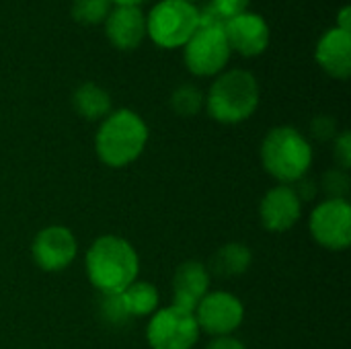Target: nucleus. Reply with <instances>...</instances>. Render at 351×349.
<instances>
[{
    "label": "nucleus",
    "mask_w": 351,
    "mask_h": 349,
    "mask_svg": "<svg viewBox=\"0 0 351 349\" xmlns=\"http://www.w3.org/2000/svg\"><path fill=\"white\" fill-rule=\"evenodd\" d=\"M86 276L101 294H121L138 280L140 257L121 237H99L86 253Z\"/></svg>",
    "instance_id": "1"
},
{
    "label": "nucleus",
    "mask_w": 351,
    "mask_h": 349,
    "mask_svg": "<svg viewBox=\"0 0 351 349\" xmlns=\"http://www.w3.org/2000/svg\"><path fill=\"white\" fill-rule=\"evenodd\" d=\"M148 136V125L136 111L117 109L101 121L95 136V150L105 167L123 169L142 156Z\"/></svg>",
    "instance_id": "2"
},
{
    "label": "nucleus",
    "mask_w": 351,
    "mask_h": 349,
    "mask_svg": "<svg viewBox=\"0 0 351 349\" xmlns=\"http://www.w3.org/2000/svg\"><path fill=\"white\" fill-rule=\"evenodd\" d=\"M259 107V82L253 72L245 68L226 70L216 76L208 95L206 109L208 115L226 125L243 123Z\"/></svg>",
    "instance_id": "3"
},
{
    "label": "nucleus",
    "mask_w": 351,
    "mask_h": 349,
    "mask_svg": "<svg viewBox=\"0 0 351 349\" xmlns=\"http://www.w3.org/2000/svg\"><path fill=\"white\" fill-rule=\"evenodd\" d=\"M261 165L282 185L296 183L313 167V146L296 128L278 125L261 142Z\"/></svg>",
    "instance_id": "4"
},
{
    "label": "nucleus",
    "mask_w": 351,
    "mask_h": 349,
    "mask_svg": "<svg viewBox=\"0 0 351 349\" xmlns=\"http://www.w3.org/2000/svg\"><path fill=\"white\" fill-rule=\"evenodd\" d=\"M199 27V6L183 0H160L146 14V37L162 49L183 47Z\"/></svg>",
    "instance_id": "5"
},
{
    "label": "nucleus",
    "mask_w": 351,
    "mask_h": 349,
    "mask_svg": "<svg viewBox=\"0 0 351 349\" xmlns=\"http://www.w3.org/2000/svg\"><path fill=\"white\" fill-rule=\"evenodd\" d=\"M232 51L224 35V25H199L183 45V62L195 76H218L228 66Z\"/></svg>",
    "instance_id": "6"
},
{
    "label": "nucleus",
    "mask_w": 351,
    "mask_h": 349,
    "mask_svg": "<svg viewBox=\"0 0 351 349\" xmlns=\"http://www.w3.org/2000/svg\"><path fill=\"white\" fill-rule=\"evenodd\" d=\"M199 325L195 315L177 306L158 309L146 327L150 349H193L199 341Z\"/></svg>",
    "instance_id": "7"
},
{
    "label": "nucleus",
    "mask_w": 351,
    "mask_h": 349,
    "mask_svg": "<svg viewBox=\"0 0 351 349\" xmlns=\"http://www.w3.org/2000/svg\"><path fill=\"white\" fill-rule=\"evenodd\" d=\"M311 237L329 251H346L351 245V206L348 200L321 202L308 220Z\"/></svg>",
    "instance_id": "8"
},
{
    "label": "nucleus",
    "mask_w": 351,
    "mask_h": 349,
    "mask_svg": "<svg viewBox=\"0 0 351 349\" xmlns=\"http://www.w3.org/2000/svg\"><path fill=\"white\" fill-rule=\"evenodd\" d=\"M199 331L212 337L232 335L245 321V306L239 296L226 290L208 292L195 309Z\"/></svg>",
    "instance_id": "9"
},
{
    "label": "nucleus",
    "mask_w": 351,
    "mask_h": 349,
    "mask_svg": "<svg viewBox=\"0 0 351 349\" xmlns=\"http://www.w3.org/2000/svg\"><path fill=\"white\" fill-rule=\"evenodd\" d=\"M78 253V241L74 232L66 226L53 224L39 230L31 243V257L35 265L43 272L66 269Z\"/></svg>",
    "instance_id": "10"
},
{
    "label": "nucleus",
    "mask_w": 351,
    "mask_h": 349,
    "mask_svg": "<svg viewBox=\"0 0 351 349\" xmlns=\"http://www.w3.org/2000/svg\"><path fill=\"white\" fill-rule=\"evenodd\" d=\"M224 35L230 51H237L245 58H257L269 47L271 31L261 14L247 10L224 23Z\"/></svg>",
    "instance_id": "11"
},
{
    "label": "nucleus",
    "mask_w": 351,
    "mask_h": 349,
    "mask_svg": "<svg viewBox=\"0 0 351 349\" xmlns=\"http://www.w3.org/2000/svg\"><path fill=\"white\" fill-rule=\"evenodd\" d=\"M302 216V202L292 185L271 187L259 204V220L269 232H286Z\"/></svg>",
    "instance_id": "12"
},
{
    "label": "nucleus",
    "mask_w": 351,
    "mask_h": 349,
    "mask_svg": "<svg viewBox=\"0 0 351 349\" xmlns=\"http://www.w3.org/2000/svg\"><path fill=\"white\" fill-rule=\"evenodd\" d=\"M105 35L115 49L132 51L146 39V14L140 6H113L105 19Z\"/></svg>",
    "instance_id": "13"
},
{
    "label": "nucleus",
    "mask_w": 351,
    "mask_h": 349,
    "mask_svg": "<svg viewBox=\"0 0 351 349\" xmlns=\"http://www.w3.org/2000/svg\"><path fill=\"white\" fill-rule=\"evenodd\" d=\"M317 64L337 80H348L351 74V33L331 27L321 35L315 47Z\"/></svg>",
    "instance_id": "14"
},
{
    "label": "nucleus",
    "mask_w": 351,
    "mask_h": 349,
    "mask_svg": "<svg viewBox=\"0 0 351 349\" xmlns=\"http://www.w3.org/2000/svg\"><path fill=\"white\" fill-rule=\"evenodd\" d=\"M210 292V272L199 261H185L173 276V306L195 313L202 298Z\"/></svg>",
    "instance_id": "15"
},
{
    "label": "nucleus",
    "mask_w": 351,
    "mask_h": 349,
    "mask_svg": "<svg viewBox=\"0 0 351 349\" xmlns=\"http://www.w3.org/2000/svg\"><path fill=\"white\" fill-rule=\"evenodd\" d=\"M72 107L86 121H103L111 113V97L95 82H82L72 93Z\"/></svg>",
    "instance_id": "16"
},
{
    "label": "nucleus",
    "mask_w": 351,
    "mask_h": 349,
    "mask_svg": "<svg viewBox=\"0 0 351 349\" xmlns=\"http://www.w3.org/2000/svg\"><path fill=\"white\" fill-rule=\"evenodd\" d=\"M253 253L245 243H226L212 257V272L222 278H234L249 269Z\"/></svg>",
    "instance_id": "17"
},
{
    "label": "nucleus",
    "mask_w": 351,
    "mask_h": 349,
    "mask_svg": "<svg viewBox=\"0 0 351 349\" xmlns=\"http://www.w3.org/2000/svg\"><path fill=\"white\" fill-rule=\"evenodd\" d=\"M121 298H123L125 309L132 319L134 317H152L158 311V302H160V294H158L156 286H152L150 282H140V280L130 284L121 292Z\"/></svg>",
    "instance_id": "18"
},
{
    "label": "nucleus",
    "mask_w": 351,
    "mask_h": 349,
    "mask_svg": "<svg viewBox=\"0 0 351 349\" xmlns=\"http://www.w3.org/2000/svg\"><path fill=\"white\" fill-rule=\"evenodd\" d=\"M251 0H210L199 8V25H224L230 19L247 12Z\"/></svg>",
    "instance_id": "19"
},
{
    "label": "nucleus",
    "mask_w": 351,
    "mask_h": 349,
    "mask_svg": "<svg viewBox=\"0 0 351 349\" xmlns=\"http://www.w3.org/2000/svg\"><path fill=\"white\" fill-rule=\"evenodd\" d=\"M171 107L181 117H193L206 107V95L195 84H181L171 95Z\"/></svg>",
    "instance_id": "20"
},
{
    "label": "nucleus",
    "mask_w": 351,
    "mask_h": 349,
    "mask_svg": "<svg viewBox=\"0 0 351 349\" xmlns=\"http://www.w3.org/2000/svg\"><path fill=\"white\" fill-rule=\"evenodd\" d=\"M113 4L109 0H74L72 19L80 25H101L111 12Z\"/></svg>",
    "instance_id": "21"
},
{
    "label": "nucleus",
    "mask_w": 351,
    "mask_h": 349,
    "mask_svg": "<svg viewBox=\"0 0 351 349\" xmlns=\"http://www.w3.org/2000/svg\"><path fill=\"white\" fill-rule=\"evenodd\" d=\"M99 315L109 325H125L132 317L125 309L121 294H101L99 300Z\"/></svg>",
    "instance_id": "22"
},
{
    "label": "nucleus",
    "mask_w": 351,
    "mask_h": 349,
    "mask_svg": "<svg viewBox=\"0 0 351 349\" xmlns=\"http://www.w3.org/2000/svg\"><path fill=\"white\" fill-rule=\"evenodd\" d=\"M323 187L329 193L327 200H346V193L350 191V179L348 173L341 169H333L323 177Z\"/></svg>",
    "instance_id": "23"
},
{
    "label": "nucleus",
    "mask_w": 351,
    "mask_h": 349,
    "mask_svg": "<svg viewBox=\"0 0 351 349\" xmlns=\"http://www.w3.org/2000/svg\"><path fill=\"white\" fill-rule=\"evenodd\" d=\"M335 163L341 171H350L351 169V134L350 132H341L335 138V150H333Z\"/></svg>",
    "instance_id": "24"
},
{
    "label": "nucleus",
    "mask_w": 351,
    "mask_h": 349,
    "mask_svg": "<svg viewBox=\"0 0 351 349\" xmlns=\"http://www.w3.org/2000/svg\"><path fill=\"white\" fill-rule=\"evenodd\" d=\"M335 130H337V125H335V121L331 117H325L323 115V117H317L313 121V134L317 138H321V140H327L329 136H333Z\"/></svg>",
    "instance_id": "25"
},
{
    "label": "nucleus",
    "mask_w": 351,
    "mask_h": 349,
    "mask_svg": "<svg viewBox=\"0 0 351 349\" xmlns=\"http://www.w3.org/2000/svg\"><path fill=\"white\" fill-rule=\"evenodd\" d=\"M206 349H247L243 341H239L237 337L228 335V337H216Z\"/></svg>",
    "instance_id": "26"
},
{
    "label": "nucleus",
    "mask_w": 351,
    "mask_h": 349,
    "mask_svg": "<svg viewBox=\"0 0 351 349\" xmlns=\"http://www.w3.org/2000/svg\"><path fill=\"white\" fill-rule=\"evenodd\" d=\"M335 27H337V29H343V31H350L351 33L350 4H346V6H341V8H339V14H337V19H335Z\"/></svg>",
    "instance_id": "27"
},
{
    "label": "nucleus",
    "mask_w": 351,
    "mask_h": 349,
    "mask_svg": "<svg viewBox=\"0 0 351 349\" xmlns=\"http://www.w3.org/2000/svg\"><path fill=\"white\" fill-rule=\"evenodd\" d=\"M113 6H140L144 4L146 0H109Z\"/></svg>",
    "instance_id": "28"
},
{
    "label": "nucleus",
    "mask_w": 351,
    "mask_h": 349,
    "mask_svg": "<svg viewBox=\"0 0 351 349\" xmlns=\"http://www.w3.org/2000/svg\"><path fill=\"white\" fill-rule=\"evenodd\" d=\"M183 2H189V4H195L197 0H183Z\"/></svg>",
    "instance_id": "29"
}]
</instances>
